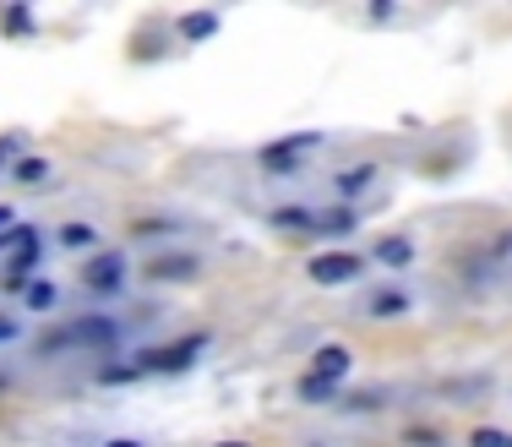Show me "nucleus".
Instances as JSON below:
<instances>
[{
    "mask_svg": "<svg viewBox=\"0 0 512 447\" xmlns=\"http://www.w3.org/2000/svg\"><path fill=\"white\" fill-rule=\"evenodd\" d=\"M327 142V131H289V137L278 142H262L256 148V169H262V180H289L306 169V159Z\"/></svg>",
    "mask_w": 512,
    "mask_h": 447,
    "instance_id": "obj_1",
    "label": "nucleus"
},
{
    "mask_svg": "<svg viewBox=\"0 0 512 447\" xmlns=\"http://www.w3.org/2000/svg\"><path fill=\"white\" fill-rule=\"evenodd\" d=\"M207 349H213V333H186V338H169V344L137 349V366L148 371V377H180V371L197 366Z\"/></svg>",
    "mask_w": 512,
    "mask_h": 447,
    "instance_id": "obj_2",
    "label": "nucleus"
},
{
    "mask_svg": "<svg viewBox=\"0 0 512 447\" xmlns=\"http://www.w3.org/2000/svg\"><path fill=\"white\" fill-rule=\"evenodd\" d=\"M77 284L88 289L93 300H115V295H126V284H131V257H126V251L99 246L93 257H82V262H77Z\"/></svg>",
    "mask_w": 512,
    "mask_h": 447,
    "instance_id": "obj_3",
    "label": "nucleus"
},
{
    "mask_svg": "<svg viewBox=\"0 0 512 447\" xmlns=\"http://www.w3.org/2000/svg\"><path fill=\"white\" fill-rule=\"evenodd\" d=\"M365 268H371V257H360V251H349V246H327L306 262V279L316 289H349V284L365 279Z\"/></svg>",
    "mask_w": 512,
    "mask_h": 447,
    "instance_id": "obj_4",
    "label": "nucleus"
},
{
    "mask_svg": "<svg viewBox=\"0 0 512 447\" xmlns=\"http://www.w3.org/2000/svg\"><path fill=\"white\" fill-rule=\"evenodd\" d=\"M71 338H77V349L109 355V349H120V344H126V322H120L115 311H82V317L71 322Z\"/></svg>",
    "mask_w": 512,
    "mask_h": 447,
    "instance_id": "obj_5",
    "label": "nucleus"
},
{
    "mask_svg": "<svg viewBox=\"0 0 512 447\" xmlns=\"http://www.w3.org/2000/svg\"><path fill=\"white\" fill-rule=\"evenodd\" d=\"M360 317L365 322H398V317H409L414 311V289H404V284H376V289H365L360 295Z\"/></svg>",
    "mask_w": 512,
    "mask_h": 447,
    "instance_id": "obj_6",
    "label": "nucleus"
},
{
    "mask_svg": "<svg viewBox=\"0 0 512 447\" xmlns=\"http://www.w3.org/2000/svg\"><path fill=\"white\" fill-rule=\"evenodd\" d=\"M142 279L148 284H191V279H202V257L197 251H158L153 262H142Z\"/></svg>",
    "mask_w": 512,
    "mask_h": 447,
    "instance_id": "obj_7",
    "label": "nucleus"
},
{
    "mask_svg": "<svg viewBox=\"0 0 512 447\" xmlns=\"http://www.w3.org/2000/svg\"><path fill=\"white\" fill-rule=\"evenodd\" d=\"M376 180H382V164H371V159H360V164H344L333 175V197L344 202V208H355V202L365 197V191L376 186Z\"/></svg>",
    "mask_w": 512,
    "mask_h": 447,
    "instance_id": "obj_8",
    "label": "nucleus"
},
{
    "mask_svg": "<svg viewBox=\"0 0 512 447\" xmlns=\"http://www.w3.org/2000/svg\"><path fill=\"white\" fill-rule=\"evenodd\" d=\"M306 371H311V377H327V382H344L349 371H355V349H349V344H316Z\"/></svg>",
    "mask_w": 512,
    "mask_h": 447,
    "instance_id": "obj_9",
    "label": "nucleus"
},
{
    "mask_svg": "<svg viewBox=\"0 0 512 447\" xmlns=\"http://www.w3.org/2000/svg\"><path fill=\"white\" fill-rule=\"evenodd\" d=\"M267 224H273L278 235H300V240H316V208H306V202H278V208L267 213Z\"/></svg>",
    "mask_w": 512,
    "mask_h": 447,
    "instance_id": "obj_10",
    "label": "nucleus"
},
{
    "mask_svg": "<svg viewBox=\"0 0 512 447\" xmlns=\"http://www.w3.org/2000/svg\"><path fill=\"white\" fill-rule=\"evenodd\" d=\"M371 262H376V268H387V273L414 268V240H409V235H382V240L371 246Z\"/></svg>",
    "mask_w": 512,
    "mask_h": 447,
    "instance_id": "obj_11",
    "label": "nucleus"
},
{
    "mask_svg": "<svg viewBox=\"0 0 512 447\" xmlns=\"http://www.w3.org/2000/svg\"><path fill=\"white\" fill-rule=\"evenodd\" d=\"M360 229V213L344 208V202H333V208L316 213V240H349Z\"/></svg>",
    "mask_w": 512,
    "mask_h": 447,
    "instance_id": "obj_12",
    "label": "nucleus"
},
{
    "mask_svg": "<svg viewBox=\"0 0 512 447\" xmlns=\"http://www.w3.org/2000/svg\"><path fill=\"white\" fill-rule=\"evenodd\" d=\"M295 398H300L306 409L338 404V398H344V382H327V377H311V371H300V382H295Z\"/></svg>",
    "mask_w": 512,
    "mask_h": 447,
    "instance_id": "obj_13",
    "label": "nucleus"
},
{
    "mask_svg": "<svg viewBox=\"0 0 512 447\" xmlns=\"http://www.w3.org/2000/svg\"><path fill=\"white\" fill-rule=\"evenodd\" d=\"M218 28H224V17H218V11H186V17H175L180 44H202V39H213Z\"/></svg>",
    "mask_w": 512,
    "mask_h": 447,
    "instance_id": "obj_14",
    "label": "nucleus"
},
{
    "mask_svg": "<svg viewBox=\"0 0 512 447\" xmlns=\"http://www.w3.org/2000/svg\"><path fill=\"white\" fill-rule=\"evenodd\" d=\"M55 240H60L66 251H77V257H93V251H99V224H88V219H66Z\"/></svg>",
    "mask_w": 512,
    "mask_h": 447,
    "instance_id": "obj_15",
    "label": "nucleus"
},
{
    "mask_svg": "<svg viewBox=\"0 0 512 447\" xmlns=\"http://www.w3.org/2000/svg\"><path fill=\"white\" fill-rule=\"evenodd\" d=\"M55 306H60V284L55 279H33L28 289H22V311H28V317H55Z\"/></svg>",
    "mask_w": 512,
    "mask_h": 447,
    "instance_id": "obj_16",
    "label": "nucleus"
},
{
    "mask_svg": "<svg viewBox=\"0 0 512 447\" xmlns=\"http://www.w3.org/2000/svg\"><path fill=\"white\" fill-rule=\"evenodd\" d=\"M387 404H393V393H387V388H355V393L338 398L344 415H376V409H387Z\"/></svg>",
    "mask_w": 512,
    "mask_h": 447,
    "instance_id": "obj_17",
    "label": "nucleus"
},
{
    "mask_svg": "<svg viewBox=\"0 0 512 447\" xmlns=\"http://www.w3.org/2000/svg\"><path fill=\"white\" fill-rule=\"evenodd\" d=\"M6 180H17V186H39V180H50V159H44V153H39V159L22 153V159L6 169Z\"/></svg>",
    "mask_w": 512,
    "mask_h": 447,
    "instance_id": "obj_18",
    "label": "nucleus"
},
{
    "mask_svg": "<svg viewBox=\"0 0 512 447\" xmlns=\"http://www.w3.org/2000/svg\"><path fill=\"white\" fill-rule=\"evenodd\" d=\"M180 219H164V213H148V219H131L126 235H137V240H158V235H175Z\"/></svg>",
    "mask_w": 512,
    "mask_h": 447,
    "instance_id": "obj_19",
    "label": "nucleus"
},
{
    "mask_svg": "<svg viewBox=\"0 0 512 447\" xmlns=\"http://www.w3.org/2000/svg\"><path fill=\"white\" fill-rule=\"evenodd\" d=\"M66 349H77V338H71V328H60L50 338H39V344H33V355H39V360H60Z\"/></svg>",
    "mask_w": 512,
    "mask_h": 447,
    "instance_id": "obj_20",
    "label": "nucleus"
},
{
    "mask_svg": "<svg viewBox=\"0 0 512 447\" xmlns=\"http://www.w3.org/2000/svg\"><path fill=\"white\" fill-rule=\"evenodd\" d=\"M142 377H148V371H142L137 360H126V366H104V371H99V382H104V388H120V382L131 388V382H142Z\"/></svg>",
    "mask_w": 512,
    "mask_h": 447,
    "instance_id": "obj_21",
    "label": "nucleus"
},
{
    "mask_svg": "<svg viewBox=\"0 0 512 447\" xmlns=\"http://www.w3.org/2000/svg\"><path fill=\"white\" fill-rule=\"evenodd\" d=\"M404 447H447V431L442 426H409Z\"/></svg>",
    "mask_w": 512,
    "mask_h": 447,
    "instance_id": "obj_22",
    "label": "nucleus"
},
{
    "mask_svg": "<svg viewBox=\"0 0 512 447\" xmlns=\"http://www.w3.org/2000/svg\"><path fill=\"white\" fill-rule=\"evenodd\" d=\"M469 447H507V431L502 426H474L469 431Z\"/></svg>",
    "mask_w": 512,
    "mask_h": 447,
    "instance_id": "obj_23",
    "label": "nucleus"
},
{
    "mask_svg": "<svg viewBox=\"0 0 512 447\" xmlns=\"http://www.w3.org/2000/svg\"><path fill=\"white\" fill-rule=\"evenodd\" d=\"M22 344V317H11V311H0V349Z\"/></svg>",
    "mask_w": 512,
    "mask_h": 447,
    "instance_id": "obj_24",
    "label": "nucleus"
},
{
    "mask_svg": "<svg viewBox=\"0 0 512 447\" xmlns=\"http://www.w3.org/2000/svg\"><path fill=\"white\" fill-rule=\"evenodd\" d=\"M28 22H33L28 6H11V11H6V33H28Z\"/></svg>",
    "mask_w": 512,
    "mask_h": 447,
    "instance_id": "obj_25",
    "label": "nucleus"
},
{
    "mask_svg": "<svg viewBox=\"0 0 512 447\" xmlns=\"http://www.w3.org/2000/svg\"><path fill=\"white\" fill-rule=\"evenodd\" d=\"M22 224V213L11 208V202H0V235H6V229H17Z\"/></svg>",
    "mask_w": 512,
    "mask_h": 447,
    "instance_id": "obj_26",
    "label": "nucleus"
},
{
    "mask_svg": "<svg viewBox=\"0 0 512 447\" xmlns=\"http://www.w3.org/2000/svg\"><path fill=\"white\" fill-rule=\"evenodd\" d=\"M99 447H153L148 437H104Z\"/></svg>",
    "mask_w": 512,
    "mask_h": 447,
    "instance_id": "obj_27",
    "label": "nucleus"
},
{
    "mask_svg": "<svg viewBox=\"0 0 512 447\" xmlns=\"http://www.w3.org/2000/svg\"><path fill=\"white\" fill-rule=\"evenodd\" d=\"M213 447H256V442H246V437H229V442H213Z\"/></svg>",
    "mask_w": 512,
    "mask_h": 447,
    "instance_id": "obj_28",
    "label": "nucleus"
},
{
    "mask_svg": "<svg viewBox=\"0 0 512 447\" xmlns=\"http://www.w3.org/2000/svg\"><path fill=\"white\" fill-rule=\"evenodd\" d=\"M507 447H512V431H507Z\"/></svg>",
    "mask_w": 512,
    "mask_h": 447,
    "instance_id": "obj_29",
    "label": "nucleus"
},
{
    "mask_svg": "<svg viewBox=\"0 0 512 447\" xmlns=\"http://www.w3.org/2000/svg\"><path fill=\"white\" fill-rule=\"evenodd\" d=\"M311 447H322V442H311Z\"/></svg>",
    "mask_w": 512,
    "mask_h": 447,
    "instance_id": "obj_30",
    "label": "nucleus"
},
{
    "mask_svg": "<svg viewBox=\"0 0 512 447\" xmlns=\"http://www.w3.org/2000/svg\"><path fill=\"white\" fill-rule=\"evenodd\" d=\"M0 175H6V169H0Z\"/></svg>",
    "mask_w": 512,
    "mask_h": 447,
    "instance_id": "obj_31",
    "label": "nucleus"
}]
</instances>
